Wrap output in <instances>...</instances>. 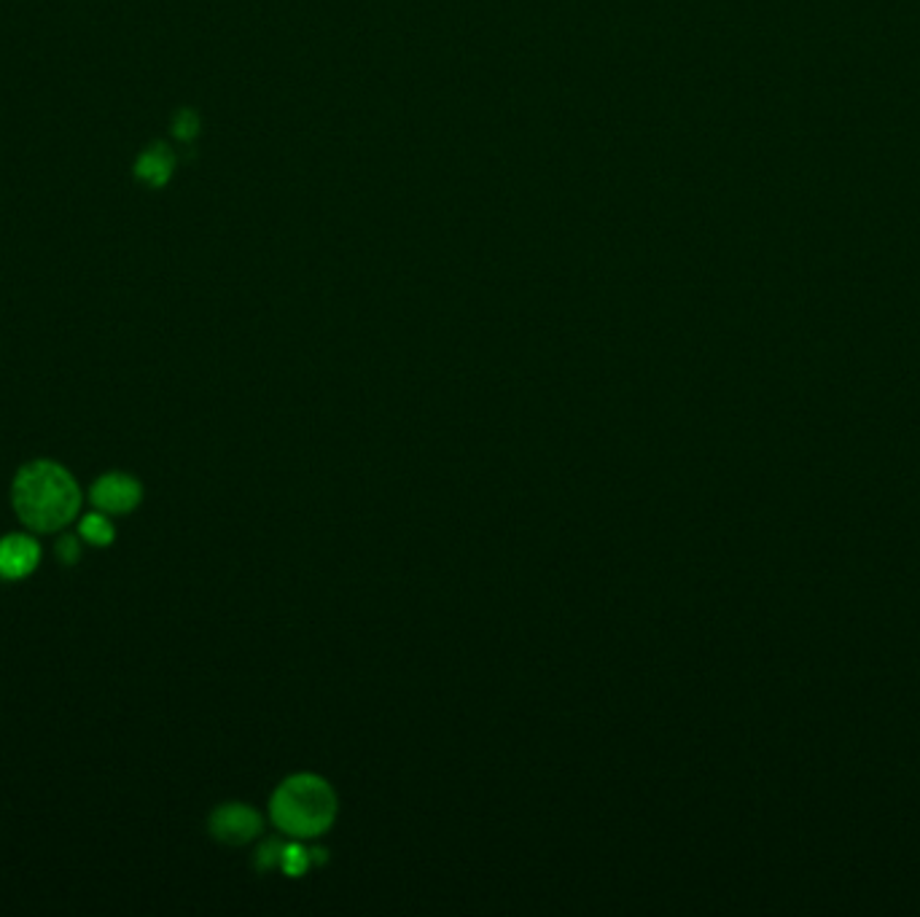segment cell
Here are the masks:
<instances>
[{
	"label": "cell",
	"instance_id": "6da1fadb",
	"mask_svg": "<svg viewBox=\"0 0 920 917\" xmlns=\"http://www.w3.org/2000/svg\"><path fill=\"white\" fill-rule=\"evenodd\" d=\"M14 512L36 533L62 531L79 514L81 490L68 468L55 461L27 463L11 487Z\"/></svg>",
	"mask_w": 920,
	"mask_h": 917
},
{
	"label": "cell",
	"instance_id": "7a4b0ae2",
	"mask_svg": "<svg viewBox=\"0 0 920 917\" xmlns=\"http://www.w3.org/2000/svg\"><path fill=\"white\" fill-rule=\"evenodd\" d=\"M272 823L294 839H312L337 818V794L323 777L291 775L277 786L270 802Z\"/></svg>",
	"mask_w": 920,
	"mask_h": 917
},
{
	"label": "cell",
	"instance_id": "3957f363",
	"mask_svg": "<svg viewBox=\"0 0 920 917\" xmlns=\"http://www.w3.org/2000/svg\"><path fill=\"white\" fill-rule=\"evenodd\" d=\"M262 832V815L248 805H224L213 810L211 834L224 845H246Z\"/></svg>",
	"mask_w": 920,
	"mask_h": 917
},
{
	"label": "cell",
	"instance_id": "277c9868",
	"mask_svg": "<svg viewBox=\"0 0 920 917\" xmlns=\"http://www.w3.org/2000/svg\"><path fill=\"white\" fill-rule=\"evenodd\" d=\"M141 501V481L127 474H106L92 485V503L106 514H130Z\"/></svg>",
	"mask_w": 920,
	"mask_h": 917
},
{
	"label": "cell",
	"instance_id": "5b68a950",
	"mask_svg": "<svg viewBox=\"0 0 920 917\" xmlns=\"http://www.w3.org/2000/svg\"><path fill=\"white\" fill-rule=\"evenodd\" d=\"M40 562V549L36 538L31 536H5L0 541V576L3 579H25L31 576Z\"/></svg>",
	"mask_w": 920,
	"mask_h": 917
},
{
	"label": "cell",
	"instance_id": "8992f818",
	"mask_svg": "<svg viewBox=\"0 0 920 917\" xmlns=\"http://www.w3.org/2000/svg\"><path fill=\"white\" fill-rule=\"evenodd\" d=\"M170 172H172V156L167 154V148H162V146L148 148L146 154H141V159H138V165H135L138 181H143L148 186H162L167 178H170Z\"/></svg>",
	"mask_w": 920,
	"mask_h": 917
},
{
	"label": "cell",
	"instance_id": "52a82bcc",
	"mask_svg": "<svg viewBox=\"0 0 920 917\" xmlns=\"http://www.w3.org/2000/svg\"><path fill=\"white\" fill-rule=\"evenodd\" d=\"M79 533L84 541L92 544V547H108V544H113V538H116L113 522L108 520L106 512L86 514L84 520H81Z\"/></svg>",
	"mask_w": 920,
	"mask_h": 917
},
{
	"label": "cell",
	"instance_id": "ba28073f",
	"mask_svg": "<svg viewBox=\"0 0 920 917\" xmlns=\"http://www.w3.org/2000/svg\"><path fill=\"white\" fill-rule=\"evenodd\" d=\"M57 560L65 562V565H73V562H79V560H81L79 538H73V536H62L60 541H57Z\"/></svg>",
	"mask_w": 920,
	"mask_h": 917
}]
</instances>
